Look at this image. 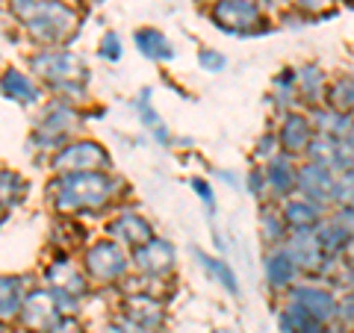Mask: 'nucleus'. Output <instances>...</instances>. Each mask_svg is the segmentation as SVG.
<instances>
[{"label": "nucleus", "instance_id": "1", "mask_svg": "<svg viewBox=\"0 0 354 333\" xmlns=\"http://www.w3.org/2000/svg\"><path fill=\"white\" fill-rule=\"evenodd\" d=\"M118 180L109 171H80V174H57L48 186L50 207L59 218L101 213L121 195Z\"/></svg>", "mask_w": 354, "mask_h": 333}, {"label": "nucleus", "instance_id": "2", "mask_svg": "<svg viewBox=\"0 0 354 333\" xmlns=\"http://www.w3.org/2000/svg\"><path fill=\"white\" fill-rule=\"evenodd\" d=\"M30 68L36 71L53 92L62 95H80L86 83V62L71 50L48 48L30 57Z\"/></svg>", "mask_w": 354, "mask_h": 333}, {"label": "nucleus", "instance_id": "3", "mask_svg": "<svg viewBox=\"0 0 354 333\" xmlns=\"http://www.w3.org/2000/svg\"><path fill=\"white\" fill-rule=\"evenodd\" d=\"M77 24H80L77 9H71L68 3H59V0H44L39 12L27 21V32L32 41L44 44V48H59L62 41L74 36Z\"/></svg>", "mask_w": 354, "mask_h": 333}, {"label": "nucleus", "instance_id": "4", "mask_svg": "<svg viewBox=\"0 0 354 333\" xmlns=\"http://www.w3.org/2000/svg\"><path fill=\"white\" fill-rule=\"evenodd\" d=\"M209 18L221 32H230V36H257L269 27L260 0H216Z\"/></svg>", "mask_w": 354, "mask_h": 333}, {"label": "nucleus", "instance_id": "5", "mask_svg": "<svg viewBox=\"0 0 354 333\" xmlns=\"http://www.w3.org/2000/svg\"><path fill=\"white\" fill-rule=\"evenodd\" d=\"M130 257L115 239H97L83 251V272L97 283H115L127 274Z\"/></svg>", "mask_w": 354, "mask_h": 333}, {"label": "nucleus", "instance_id": "6", "mask_svg": "<svg viewBox=\"0 0 354 333\" xmlns=\"http://www.w3.org/2000/svg\"><path fill=\"white\" fill-rule=\"evenodd\" d=\"M283 301H292L298 307H304L310 316L319 318L322 325L337 321V307H339V292L334 286H328L322 280H298L292 289L283 292Z\"/></svg>", "mask_w": 354, "mask_h": 333}, {"label": "nucleus", "instance_id": "7", "mask_svg": "<svg viewBox=\"0 0 354 333\" xmlns=\"http://www.w3.org/2000/svg\"><path fill=\"white\" fill-rule=\"evenodd\" d=\"M53 171L57 174H80V171H106L109 169V153L92 139H77L68 142L65 148L53 153Z\"/></svg>", "mask_w": 354, "mask_h": 333}, {"label": "nucleus", "instance_id": "8", "mask_svg": "<svg viewBox=\"0 0 354 333\" xmlns=\"http://www.w3.org/2000/svg\"><path fill=\"white\" fill-rule=\"evenodd\" d=\"M77 121H80V115H77V109H71L68 104H62V101L50 104L48 109H44L41 121L36 124V133H32V145L48 148V151L65 148L68 136L77 130Z\"/></svg>", "mask_w": 354, "mask_h": 333}, {"label": "nucleus", "instance_id": "9", "mask_svg": "<svg viewBox=\"0 0 354 333\" xmlns=\"http://www.w3.org/2000/svg\"><path fill=\"white\" fill-rule=\"evenodd\" d=\"M283 251L292 257V263L298 265L301 277H307V280H319V277H322L328 254H325L322 245H319L316 230H292L290 239H286V245H283Z\"/></svg>", "mask_w": 354, "mask_h": 333}, {"label": "nucleus", "instance_id": "10", "mask_svg": "<svg viewBox=\"0 0 354 333\" xmlns=\"http://www.w3.org/2000/svg\"><path fill=\"white\" fill-rule=\"evenodd\" d=\"M62 316V307H59V295L41 286V289H32L24 298V307H21V316L18 321L24 325L27 330H36V333H48L53 327V321Z\"/></svg>", "mask_w": 354, "mask_h": 333}, {"label": "nucleus", "instance_id": "11", "mask_svg": "<svg viewBox=\"0 0 354 333\" xmlns=\"http://www.w3.org/2000/svg\"><path fill=\"white\" fill-rule=\"evenodd\" d=\"M334 183H337V171L325 162H310L301 160L298 162V195L316 201L319 207H325L330 213V195H334Z\"/></svg>", "mask_w": 354, "mask_h": 333}, {"label": "nucleus", "instance_id": "12", "mask_svg": "<svg viewBox=\"0 0 354 333\" xmlns=\"http://www.w3.org/2000/svg\"><path fill=\"white\" fill-rule=\"evenodd\" d=\"M274 133H278L281 151L290 153V157H295V160H304V151L310 148V142H313V136H316L307 109H292V113L281 115V124Z\"/></svg>", "mask_w": 354, "mask_h": 333}, {"label": "nucleus", "instance_id": "13", "mask_svg": "<svg viewBox=\"0 0 354 333\" xmlns=\"http://www.w3.org/2000/svg\"><path fill=\"white\" fill-rule=\"evenodd\" d=\"M174 245L165 242L160 236H153L151 242H145L142 248H136L130 254V265L136 269L142 277H169L174 272Z\"/></svg>", "mask_w": 354, "mask_h": 333}, {"label": "nucleus", "instance_id": "14", "mask_svg": "<svg viewBox=\"0 0 354 333\" xmlns=\"http://www.w3.org/2000/svg\"><path fill=\"white\" fill-rule=\"evenodd\" d=\"M298 162L290 153H278L274 160L263 165L266 174V189H269V201L272 204H283L286 198L298 195Z\"/></svg>", "mask_w": 354, "mask_h": 333}, {"label": "nucleus", "instance_id": "15", "mask_svg": "<svg viewBox=\"0 0 354 333\" xmlns=\"http://www.w3.org/2000/svg\"><path fill=\"white\" fill-rule=\"evenodd\" d=\"M295 83H298V101H301V109H307V113H310V109L325 106L330 74L319 62L295 65Z\"/></svg>", "mask_w": 354, "mask_h": 333}, {"label": "nucleus", "instance_id": "16", "mask_svg": "<svg viewBox=\"0 0 354 333\" xmlns=\"http://www.w3.org/2000/svg\"><path fill=\"white\" fill-rule=\"evenodd\" d=\"M44 283H48V289L71 295V298H77V301H80V298L86 295V289H88L83 265H77L68 257H59V260L48 263V269H44Z\"/></svg>", "mask_w": 354, "mask_h": 333}, {"label": "nucleus", "instance_id": "17", "mask_svg": "<svg viewBox=\"0 0 354 333\" xmlns=\"http://www.w3.org/2000/svg\"><path fill=\"white\" fill-rule=\"evenodd\" d=\"M106 236L115 239L118 245H127L130 251H136V248L145 245V242H151L157 233H153L151 221L145 216H139V213H121V216H115L106 225Z\"/></svg>", "mask_w": 354, "mask_h": 333}, {"label": "nucleus", "instance_id": "18", "mask_svg": "<svg viewBox=\"0 0 354 333\" xmlns=\"http://www.w3.org/2000/svg\"><path fill=\"white\" fill-rule=\"evenodd\" d=\"M263 277L272 292L283 295L286 289H292L301 280V272H298V265L283 248H274V251H266V257H263Z\"/></svg>", "mask_w": 354, "mask_h": 333}, {"label": "nucleus", "instance_id": "19", "mask_svg": "<svg viewBox=\"0 0 354 333\" xmlns=\"http://www.w3.org/2000/svg\"><path fill=\"white\" fill-rule=\"evenodd\" d=\"M121 316L130 318L133 325L145 327L151 333H160L162 325H165V310H162V301L153 295H133L124 301L121 307Z\"/></svg>", "mask_w": 354, "mask_h": 333}, {"label": "nucleus", "instance_id": "20", "mask_svg": "<svg viewBox=\"0 0 354 333\" xmlns=\"http://www.w3.org/2000/svg\"><path fill=\"white\" fill-rule=\"evenodd\" d=\"M278 207H281V213L286 218V225H290V230H316L319 221L328 216L325 207H319L316 201H310V198H304V195L286 198V201L278 204Z\"/></svg>", "mask_w": 354, "mask_h": 333}, {"label": "nucleus", "instance_id": "21", "mask_svg": "<svg viewBox=\"0 0 354 333\" xmlns=\"http://www.w3.org/2000/svg\"><path fill=\"white\" fill-rule=\"evenodd\" d=\"M257 233L263 239V245L274 251V248H283L286 239H290V225H286V218L281 213L278 204H260V218H257Z\"/></svg>", "mask_w": 354, "mask_h": 333}, {"label": "nucleus", "instance_id": "22", "mask_svg": "<svg viewBox=\"0 0 354 333\" xmlns=\"http://www.w3.org/2000/svg\"><path fill=\"white\" fill-rule=\"evenodd\" d=\"M27 283L30 277L24 274H0V321H12L21 316L27 298Z\"/></svg>", "mask_w": 354, "mask_h": 333}, {"label": "nucleus", "instance_id": "23", "mask_svg": "<svg viewBox=\"0 0 354 333\" xmlns=\"http://www.w3.org/2000/svg\"><path fill=\"white\" fill-rule=\"evenodd\" d=\"M272 109L278 115H286L292 109H301V101H298V83H295V68H281L272 77V92H269Z\"/></svg>", "mask_w": 354, "mask_h": 333}, {"label": "nucleus", "instance_id": "24", "mask_svg": "<svg viewBox=\"0 0 354 333\" xmlns=\"http://www.w3.org/2000/svg\"><path fill=\"white\" fill-rule=\"evenodd\" d=\"M316 239H319V245L325 248L328 257H346V251L354 245V239L348 236V230L342 227V221L334 213H328L322 221H319Z\"/></svg>", "mask_w": 354, "mask_h": 333}, {"label": "nucleus", "instance_id": "25", "mask_svg": "<svg viewBox=\"0 0 354 333\" xmlns=\"http://www.w3.org/2000/svg\"><path fill=\"white\" fill-rule=\"evenodd\" d=\"M310 121H313V130L328 139H346L348 133H354V115L337 113V109H330V106L310 109Z\"/></svg>", "mask_w": 354, "mask_h": 333}, {"label": "nucleus", "instance_id": "26", "mask_svg": "<svg viewBox=\"0 0 354 333\" xmlns=\"http://www.w3.org/2000/svg\"><path fill=\"white\" fill-rule=\"evenodd\" d=\"M0 92H3V95L9 97V101L24 104V106H30V104H39V97H41L39 86L32 83L24 71H15V68L3 71V77H0Z\"/></svg>", "mask_w": 354, "mask_h": 333}, {"label": "nucleus", "instance_id": "27", "mask_svg": "<svg viewBox=\"0 0 354 333\" xmlns=\"http://www.w3.org/2000/svg\"><path fill=\"white\" fill-rule=\"evenodd\" d=\"M278 327H281V333H322L325 325L310 316L304 307L283 301L278 307Z\"/></svg>", "mask_w": 354, "mask_h": 333}, {"label": "nucleus", "instance_id": "28", "mask_svg": "<svg viewBox=\"0 0 354 333\" xmlns=\"http://www.w3.org/2000/svg\"><path fill=\"white\" fill-rule=\"evenodd\" d=\"M325 106L337 109V113L354 115V74H351V71H348V74H337V77H330Z\"/></svg>", "mask_w": 354, "mask_h": 333}, {"label": "nucleus", "instance_id": "29", "mask_svg": "<svg viewBox=\"0 0 354 333\" xmlns=\"http://www.w3.org/2000/svg\"><path fill=\"white\" fill-rule=\"evenodd\" d=\"M136 48L145 53L148 59H174V48H171V41L162 36L160 30H153V27H145V30H139L136 32Z\"/></svg>", "mask_w": 354, "mask_h": 333}, {"label": "nucleus", "instance_id": "30", "mask_svg": "<svg viewBox=\"0 0 354 333\" xmlns=\"http://www.w3.org/2000/svg\"><path fill=\"white\" fill-rule=\"evenodd\" d=\"M195 257H198V263L204 265V269L216 277V280L225 286V289L230 292V295H239V280H236V274H234V269L225 263V260H218V257H209L207 251H198L195 248Z\"/></svg>", "mask_w": 354, "mask_h": 333}, {"label": "nucleus", "instance_id": "31", "mask_svg": "<svg viewBox=\"0 0 354 333\" xmlns=\"http://www.w3.org/2000/svg\"><path fill=\"white\" fill-rule=\"evenodd\" d=\"M24 192H27L24 177L9 169H0V209H12L24 198Z\"/></svg>", "mask_w": 354, "mask_h": 333}, {"label": "nucleus", "instance_id": "32", "mask_svg": "<svg viewBox=\"0 0 354 333\" xmlns=\"http://www.w3.org/2000/svg\"><path fill=\"white\" fill-rule=\"evenodd\" d=\"M330 169L337 174L354 171V133H348L346 139L334 142V153H330Z\"/></svg>", "mask_w": 354, "mask_h": 333}, {"label": "nucleus", "instance_id": "33", "mask_svg": "<svg viewBox=\"0 0 354 333\" xmlns=\"http://www.w3.org/2000/svg\"><path fill=\"white\" fill-rule=\"evenodd\" d=\"M290 9L310 18H330L337 12V0H290Z\"/></svg>", "mask_w": 354, "mask_h": 333}, {"label": "nucleus", "instance_id": "34", "mask_svg": "<svg viewBox=\"0 0 354 333\" xmlns=\"http://www.w3.org/2000/svg\"><path fill=\"white\" fill-rule=\"evenodd\" d=\"M339 207H354V171L337 174L334 195H330V209H339Z\"/></svg>", "mask_w": 354, "mask_h": 333}, {"label": "nucleus", "instance_id": "35", "mask_svg": "<svg viewBox=\"0 0 354 333\" xmlns=\"http://www.w3.org/2000/svg\"><path fill=\"white\" fill-rule=\"evenodd\" d=\"M281 151V142H278V133L269 130V133H263V136L257 139V145H254V160H257L260 165H266L269 160H274Z\"/></svg>", "mask_w": 354, "mask_h": 333}, {"label": "nucleus", "instance_id": "36", "mask_svg": "<svg viewBox=\"0 0 354 333\" xmlns=\"http://www.w3.org/2000/svg\"><path fill=\"white\" fill-rule=\"evenodd\" d=\"M334 142H337V139H328V136H322V133H316L313 142H310V148L304 151V160L330 165V153H334Z\"/></svg>", "mask_w": 354, "mask_h": 333}, {"label": "nucleus", "instance_id": "37", "mask_svg": "<svg viewBox=\"0 0 354 333\" xmlns=\"http://www.w3.org/2000/svg\"><path fill=\"white\" fill-rule=\"evenodd\" d=\"M248 192L251 198H257L260 204H269V189H266V174H263V165H254L248 169Z\"/></svg>", "mask_w": 354, "mask_h": 333}, {"label": "nucleus", "instance_id": "38", "mask_svg": "<svg viewBox=\"0 0 354 333\" xmlns=\"http://www.w3.org/2000/svg\"><path fill=\"white\" fill-rule=\"evenodd\" d=\"M198 65L207 71V74H218V71H225V65H227V59L221 57L218 50H213V48H204L201 53H198Z\"/></svg>", "mask_w": 354, "mask_h": 333}, {"label": "nucleus", "instance_id": "39", "mask_svg": "<svg viewBox=\"0 0 354 333\" xmlns=\"http://www.w3.org/2000/svg\"><path fill=\"white\" fill-rule=\"evenodd\" d=\"M337 321L354 330V289L339 292V307H337Z\"/></svg>", "mask_w": 354, "mask_h": 333}, {"label": "nucleus", "instance_id": "40", "mask_svg": "<svg viewBox=\"0 0 354 333\" xmlns=\"http://www.w3.org/2000/svg\"><path fill=\"white\" fill-rule=\"evenodd\" d=\"M41 3H44V0H9L12 12H15L21 21H24V24H27V21H30L32 15L39 12V6H41Z\"/></svg>", "mask_w": 354, "mask_h": 333}, {"label": "nucleus", "instance_id": "41", "mask_svg": "<svg viewBox=\"0 0 354 333\" xmlns=\"http://www.w3.org/2000/svg\"><path fill=\"white\" fill-rule=\"evenodd\" d=\"M48 333H86V327L77 321V316H59Z\"/></svg>", "mask_w": 354, "mask_h": 333}, {"label": "nucleus", "instance_id": "42", "mask_svg": "<svg viewBox=\"0 0 354 333\" xmlns=\"http://www.w3.org/2000/svg\"><path fill=\"white\" fill-rule=\"evenodd\" d=\"M101 57H106L109 62L121 59V41H118L115 32H106V36H104V41H101Z\"/></svg>", "mask_w": 354, "mask_h": 333}, {"label": "nucleus", "instance_id": "43", "mask_svg": "<svg viewBox=\"0 0 354 333\" xmlns=\"http://www.w3.org/2000/svg\"><path fill=\"white\" fill-rule=\"evenodd\" d=\"M192 189L198 192V198H201V201L213 209L216 207V198H213V186H209L207 180H201V177H192Z\"/></svg>", "mask_w": 354, "mask_h": 333}, {"label": "nucleus", "instance_id": "44", "mask_svg": "<svg viewBox=\"0 0 354 333\" xmlns=\"http://www.w3.org/2000/svg\"><path fill=\"white\" fill-rule=\"evenodd\" d=\"M339 221H342V227L348 230V236L354 239V207H339V209H330Z\"/></svg>", "mask_w": 354, "mask_h": 333}, {"label": "nucleus", "instance_id": "45", "mask_svg": "<svg viewBox=\"0 0 354 333\" xmlns=\"http://www.w3.org/2000/svg\"><path fill=\"white\" fill-rule=\"evenodd\" d=\"M322 333H354V330L346 327V325H339V321H330V325L322 327Z\"/></svg>", "mask_w": 354, "mask_h": 333}, {"label": "nucleus", "instance_id": "46", "mask_svg": "<svg viewBox=\"0 0 354 333\" xmlns=\"http://www.w3.org/2000/svg\"><path fill=\"white\" fill-rule=\"evenodd\" d=\"M101 333H127V330H124V325H121V321L115 318V321H109V325H104Z\"/></svg>", "mask_w": 354, "mask_h": 333}, {"label": "nucleus", "instance_id": "47", "mask_svg": "<svg viewBox=\"0 0 354 333\" xmlns=\"http://www.w3.org/2000/svg\"><path fill=\"white\" fill-rule=\"evenodd\" d=\"M342 260H346V263H348V269H354V245H351V248L346 251V257H342Z\"/></svg>", "mask_w": 354, "mask_h": 333}, {"label": "nucleus", "instance_id": "48", "mask_svg": "<svg viewBox=\"0 0 354 333\" xmlns=\"http://www.w3.org/2000/svg\"><path fill=\"white\" fill-rule=\"evenodd\" d=\"M0 333H9V330H6V325H3V321H0Z\"/></svg>", "mask_w": 354, "mask_h": 333}, {"label": "nucleus", "instance_id": "49", "mask_svg": "<svg viewBox=\"0 0 354 333\" xmlns=\"http://www.w3.org/2000/svg\"><path fill=\"white\" fill-rule=\"evenodd\" d=\"M348 3H354V0H348Z\"/></svg>", "mask_w": 354, "mask_h": 333}]
</instances>
